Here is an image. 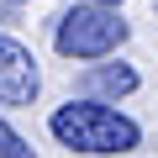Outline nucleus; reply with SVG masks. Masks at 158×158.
I'll return each mask as SVG.
<instances>
[{
	"instance_id": "nucleus-2",
	"label": "nucleus",
	"mask_w": 158,
	"mask_h": 158,
	"mask_svg": "<svg viewBox=\"0 0 158 158\" xmlns=\"http://www.w3.org/2000/svg\"><path fill=\"white\" fill-rule=\"evenodd\" d=\"M127 42V21L116 16V6H100V0H90V6H74L63 21H58V37L53 48L63 58H106Z\"/></svg>"
},
{
	"instance_id": "nucleus-1",
	"label": "nucleus",
	"mask_w": 158,
	"mask_h": 158,
	"mask_svg": "<svg viewBox=\"0 0 158 158\" xmlns=\"http://www.w3.org/2000/svg\"><path fill=\"white\" fill-rule=\"evenodd\" d=\"M53 137L63 142V148H74V153H90V158H106V153H132L137 148V121L132 116H121V111H111V106H100V100H69V106H58L53 111Z\"/></svg>"
},
{
	"instance_id": "nucleus-6",
	"label": "nucleus",
	"mask_w": 158,
	"mask_h": 158,
	"mask_svg": "<svg viewBox=\"0 0 158 158\" xmlns=\"http://www.w3.org/2000/svg\"><path fill=\"white\" fill-rule=\"evenodd\" d=\"M100 6H121V0H100Z\"/></svg>"
},
{
	"instance_id": "nucleus-5",
	"label": "nucleus",
	"mask_w": 158,
	"mask_h": 158,
	"mask_svg": "<svg viewBox=\"0 0 158 158\" xmlns=\"http://www.w3.org/2000/svg\"><path fill=\"white\" fill-rule=\"evenodd\" d=\"M0 158H37V153L27 148V137H21V132H11L6 121H0Z\"/></svg>"
},
{
	"instance_id": "nucleus-3",
	"label": "nucleus",
	"mask_w": 158,
	"mask_h": 158,
	"mask_svg": "<svg viewBox=\"0 0 158 158\" xmlns=\"http://www.w3.org/2000/svg\"><path fill=\"white\" fill-rule=\"evenodd\" d=\"M42 90V74H37V58L0 32V106H32Z\"/></svg>"
},
{
	"instance_id": "nucleus-4",
	"label": "nucleus",
	"mask_w": 158,
	"mask_h": 158,
	"mask_svg": "<svg viewBox=\"0 0 158 158\" xmlns=\"http://www.w3.org/2000/svg\"><path fill=\"white\" fill-rule=\"evenodd\" d=\"M85 85L100 90V95H132V90H137V69H127V63H106V69H90Z\"/></svg>"
}]
</instances>
